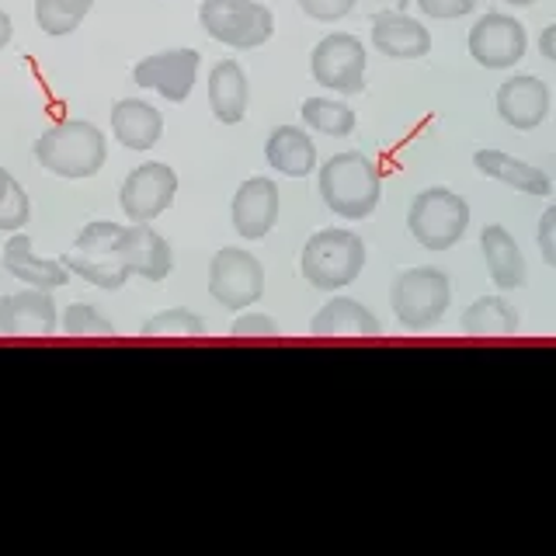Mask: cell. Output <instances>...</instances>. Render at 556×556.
Returning <instances> with one entry per match:
<instances>
[{"label": "cell", "instance_id": "cell-1", "mask_svg": "<svg viewBox=\"0 0 556 556\" xmlns=\"http://www.w3.org/2000/svg\"><path fill=\"white\" fill-rule=\"evenodd\" d=\"M35 161L66 181H84L109 161V139L87 118H63L35 139Z\"/></svg>", "mask_w": 556, "mask_h": 556}, {"label": "cell", "instance_id": "cell-2", "mask_svg": "<svg viewBox=\"0 0 556 556\" xmlns=\"http://www.w3.org/2000/svg\"><path fill=\"white\" fill-rule=\"evenodd\" d=\"M317 185L330 213L352 223L372 216L382 199V174L372 156H365L358 150H344L330 156L320 167Z\"/></svg>", "mask_w": 556, "mask_h": 556}, {"label": "cell", "instance_id": "cell-3", "mask_svg": "<svg viewBox=\"0 0 556 556\" xmlns=\"http://www.w3.org/2000/svg\"><path fill=\"white\" fill-rule=\"evenodd\" d=\"M365 268V240L352 230H317L300 254L303 278L320 292L352 286Z\"/></svg>", "mask_w": 556, "mask_h": 556}, {"label": "cell", "instance_id": "cell-4", "mask_svg": "<svg viewBox=\"0 0 556 556\" xmlns=\"http://www.w3.org/2000/svg\"><path fill=\"white\" fill-rule=\"evenodd\" d=\"M122 230H126V226L112 223V219L87 223L84 230L77 233V240H74V251L60 257L63 265H66V271L84 278L87 286L104 289V292L122 289L132 278L129 268L122 265V257H118Z\"/></svg>", "mask_w": 556, "mask_h": 556}, {"label": "cell", "instance_id": "cell-5", "mask_svg": "<svg viewBox=\"0 0 556 556\" xmlns=\"http://www.w3.org/2000/svg\"><path fill=\"white\" fill-rule=\"evenodd\" d=\"M452 303V282L442 268H407L393 278L390 306L404 330H431Z\"/></svg>", "mask_w": 556, "mask_h": 556}, {"label": "cell", "instance_id": "cell-6", "mask_svg": "<svg viewBox=\"0 0 556 556\" xmlns=\"http://www.w3.org/2000/svg\"><path fill=\"white\" fill-rule=\"evenodd\" d=\"M199 25L213 42L251 52L275 35V14L261 0H202Z\"/></svg>", "mask_w": 556, "mask_h": 556}, {"label": "cell", "instance_id": "cell-7", "mask_svg": "<svg viewBox=\"0 0 556 556\" xmlns=\"http://www.w3.org/2000/svg\"><path fill=\"white\" fill-rule=\"evenodd\" d=\"M407 226L425 251H452L469 226V205L452 188H425L410 202Z\"/></svg>", "mask_w": 556, "mask_h": 556}, {"label": "cell", "instance_id": "cell-8", "mask_svg": "<svg viewBox=\"0 0 556 556\" xmlns=\"http://www.w3.org/2000/svg\"><path fill=\"white\" fill-rule=\"evenodd\" d=\"M365 46L352 31H330L309 52V74L320 87L334 94H362L365 91Z\"/></svg>", "mask_w": 556, "mask_h": 556}, {"label": "cell", "instance_id": "cell-9", "mask_svg": "<svg viewBox=\"0 0 556 556\" xmlns=\"http://www.w3.org/2000/svg\"><path fill=\"white\" fill-rule=\"evenodd\" d=\"M208 295L223 309H248L265 295V265L240 248H223L208 261Z\"/></svg>", "mask_w": 556, "mask_h": 556}, {"label": "cell", "instance_id": "cell-10", "mask_svg": "<svg viewBox=\"0 0 556 556\" xmlns=\"http://www.w3.org/2000/svg\"><path fill=\"white\" fill-rule=\"evenodd\" d=\"M199 66H202L199 49H191V46L164 49V52H153V56H143L132 66V84L143 87V91L161 94L164 101L181 104L195 91Z\"/></svg>", "mask_w": 556, "mask_h": 556}, {"label": "cell", "instance_id": "cell-11", "mask_svg": "<svg viewBox=\"0 0 556 556\" xmlns=\"http://www.w3.org/2000/svg\"><path fill=\"white\" fill-rule=\"evenodd\" d=\"M178 195V174L161 161H147L129 170V178L118 188V205L129 223H153L167 213Z\"/></svg>", "mask_w": 556, "mask_h": 556}, {"label": "cell", "instance_id": "cell-12", "mask_svg": "<svg viewBox=\"0 0 556 556\" xmlns=\"http://www.w3.org/2000/svg\"><path fill=\"white\" fill-rule=\"evenodd\" d=\"M469 56H473L483 70H511L521 63L529 49V35L521 28L518 17L511 14H480V22L469 28Z\"/></svg>", "mask_w": 556, "mask_h": 556}, {"label": "cell", "instance_id": "cell-13", "mask_svg": "<svg viewBox=\"0 0 556 556\" xmlns=\"http://www.w3.org/2000/svg\"><path fill=\"white\" fill-rule=\"evenodd\" d=\"M60 327V309L49 289H31L0 295V334L8 338H49Z\"/></svg>", "mask_w": 556, "mask_h": 556}, {"label": "cell", "instance_id": "cell-14", "mask_svg": "<svg viewBox=\"0 0 556 556\" xmlns=\"http://www.w3.org/2000/svg\"><path fill=\"white\" fill-rule=\"evenodd\" d=\"M278 208H282V199H278V185L271 178H248L237 195L230 202V219L233 230L243 240H261L275 230L278 223Z\"/></svg>", "mask_w": 556, "mask_h": 556}, {"label": "cell", "instance_id": "cell-15", "mask_svg": "<svg viewBox=\"0 0 556 556\" xmlns=\"http://www.w3.org/2000/svg\"><path fill=\"white\" fill-rule=\"evenodd\" d=\"M118 257H122V265L129 268V275L147 278V282H164L174 268L170 243L156 233L150 223H132L122 230Z\"/></svg>", "mask_w": 556, "mask_h": 556}, {"label": "cell", "instance_id": "cell-16", "mask_svg": "<svg viewBox=\"0 0 556 556\" xmlns=\"http://www.w3.org/2000/svg\"><path fill=\"white\" fill-rule=\"evenodd\" d=\"M497 115L521 132L543 126L549 115V87L532 74L508 77L497 87Z\"/></svg>", "mask_w": 556, "mask_h": 556}, {"label": "cell", "instance_id": "cell-17", "mask_svg": "<svg viewBox=\"0 0 556 556\" xmlns=\"http://www.w3.org/2000/svg\"><path fill=\"white\" fill-rule=\"evenodd\" d=\"M0 265H4V271L11 278H17V282H25L31 289H49L56 292L70 282V271L60 257H42L35 254V243L28 233H11L8 243H4V257H0Z\"/></svg>", "mask_w": 556, "mask_h": 556}, {"label": "cell", "instance_id": "cell-18", "mask_svg": "<svg viewBox=\"0 0 556 556\" xmlns=\"http://www.w3.org/2000/svg\"><path fill=\"white\" fill-rule=\"evenodd\" d=\"M372 46L390 60H421L431 52V31L404 11H379L372 17Z\"/></svg>", "mask_w": 556, "mask_h": 556}, {"label": "cell", "instance_id": "cell-19", "mask_svg": "<svg viewBox=\"0 0 556 556\" xmlns=\"http://www.w3.org/2000/svg\"><path fill=\"white\" fill-rule=\"evenodd\" d=\"M313 338H379L382 324L369 306H362L352 295H334L327 300L309 320Z\"/></svg>", "mask_w": 556, "mask_h": 556}, {"label": "cell", "instance_id": "cell-20", "mask_svg": "<svg viewBox=\"0 0 556 556\" xmlns=\"http://www.w3.org/2000/svg\"><path fill=\"white\" fill-rule=\"evenodd\" d=\"M480 251H483V261H486V271H491V282L501 292H515V289L526 286V278H529L526 254H521L518 240L504 230V226H497V223L483 226Z\"/></svg>", "mask_w": 556, "mask_h": 556}, {"label": "cell", "instance_id": "cell-21", "mask_svg": "<svg viewBox=\"0 0 556 556\" xmlns=\"http://www.w3.org/2000/svg\"><path fill=\"white\" fill-rule=\"evenodd\" d=\"M112 132L126 150L147 153L161 143L164 115L143 98H122L112 104Z\"/></svg>", "mask_w": 556, "mask_h": 556}, {"label": "cell", "instance_id": "cell-22", "mask_svg": "<svg viewBox=\"0 0 556 556\" xmlns=\"http://www.w3.org/2000/svg\"><path fill=\"white\" fill-rule=\"evenodd\" d=\"M248 101H251V87L248 74L237 60H219L208 70V109L223 122V126H240L243 115H248Z\"/></svg>", "mask_w": 556, "mask_h": 556}, {"label": "cell", "instance_id": "cell-23", "mask_svg": "<svg viewBox=\"0 0 556 556\" xmlns=\"http://www.w3.org/2000/svg\"><path fill=\"white\" fill-rule=\"evenodd\" d=\"M265 161L286 178H309L317 167V143L303 126H275L265 143Z\"/></svg>", "mask_w": 556, "mask_h": 556}, {"label": "cell", "instance_id": "cell-24", "mask_svg": "<svg viewBox=\"0 0 556 556\" xmlns=\"http://www.w3.org/2000/svg\"><path fill=\"white\" fill-rule=\"evenodd\" d=\"M473 167L480 174H486V178H494L501 185L521 191V195H535V199L553 195V181H549L546 170L518 161V156L504 153V150H477L473 153Z\"/></svg>", "mask_w": 556, "mask_h": 556}, {"label": "cell", "instance_id": "cell-25", "mask_svg": "<svg viewBox=\"0 0 556 556\" xmlns=\"http://www.w3.org/2000/svg\"><path fill=\"white\" fill-rule=\"evenodd\" d=\"M459 324L469 338H511L518 330V309L504 295H480L466 306Z\"/></svg>", "mask_w": 556, "mask_h": 556}, {"label": "cell", "instance_id": "cell-26", "mask_svg": "<svg viewBox=\"0 0 556 556\" xmlns=\"http://www.w3.org/2000/svg\"><path fill=\"white\" fill-rule=\"evenodd\" d=\"M300 115H303V126L320 136L341 139V136H352L355 129V112L338 98H306Z\"/></svg>", "mask_w": 556, "mask_h": 556}, {"label": "cell", "instance_id": "cell-27", "mask_svg": "<svg viewBox=\"0 0 556 556\" xmlns=\"http://www.w3.org/2000/svg\"><path fill=\"white\" fill-rule=\"evenodd\" d=\"M91 8L94 0H35V25L52 39H63V35H74L84 25Z\"/></svg>", "mask_w": 556, "mask_h": 556}, {"label": "cell", "instance_id": "cell-28", "mask_svg": "<svg viewBox=\"0 0 556 556\" xmlns=\"http://www.w3.org/2000/svg\"><path fill=\"white\" fill-rule=\"evenodd\" d=\"M143 338H205L208 334V324L191 313L185 306H174V309H161L156 317H150L143 327H139Z\"/></svg>", "mask_w": 556, "mask_h": 556}, {"label": "cell", "instance_id": "cell-29", "mask_svg": "<svg viewBox=\"0 0 556 556\" xmlns=\"http://www.w3.org/2000/svg\"><path fill=\"white\" fill-rule=\"evenodd\" d=\"M60 327L70 338H112L115 334L112 320L104 317V313H98L91 303H70L60 317Z\"/></svg>", "mask_w": 556, "mask_h": 556}, {"label": "cell", "instance_id": "cell-30", "mask_svg": "<svg viewBox=\"0 0 556 556\" xmlns=\"http://www.w3.org/2000/svg\"><path fill=\"white\" fill-rule=\"evenodd\" d=\"M28 219H31L28 191L11 178L8 195H4V202H0V230H4V233H17V230H25Z\"/></svg>", "mask_w": 556, "mask_h": 556}, {"label": "cell", "instance_id": "cell-31", "mask_svg": "<svg viewBox=\"0 0 556 556\" xmlns=\"http://www.w3.org/2000/svg\"><path fill=\"white\" fill-rule=\"evenodd\" d=\"M300 8L306 17H313V22L334 25L358 8V0H300Z\"/></svg>", "mask_w": 556, "mask_h": 556}, {"label": "cell", "instance_id": "cell-32", "mask_svg": "<svg viewBox=\"0 0 556 556\" xmlns=\"http://www.w3.org/2000/svg\"><path fill=\"white\" fill-rule=\"evenodd\" d=\"M417 11L434 17V22H456L477 11V0H417Z\"/></svg>", "mask_w": 556, "mask_h": 556}, {"label": "cell", "instance_id": "cell-33", "mask_svg": "<svg viewBox=\"0 0 556 556\" xmlns=\"http://www.w3.org/2000/svg\"><path fill=\"white\" fill-rule=\"evenodd\" d=\"M233 338H278V324L268 313H240L230 327Z\"/></svg>", "mask_w": 556, "mask_h": 556}, {"label": "cell", "instance_id": "cell-34", "mask_svg": "<svg viewBox=\"0 0 556 556\" xmlns=\"http://www.w3.org/2000/svg\"><path fill=\"white\" fill-rule=\"evenodd\" d=\"M535 243L543 251V261L549 268H556V205H549L543 219H539V230H535Z\"/></svg>", "mask_w": 556, "mask_h": 556}, {"label": "cell", "instance_id": "cell-35", "mask_svg": "<svg viewBox=\"0 0 556 556\" xmlns=\"http://www.w3.org/2000/svg\"><path fill=\"white\" fill-rule=\"evenodd\" d=\"M539 52H543L549 63H556V22L549 28H543V35H539Z\"/></svg>", "mask_w": 556, "mask_h": 556}, {"label": "cell", "instance_id": "cell-36", "mask_svg": "<svg viewBox=\"0 0 556 556\" xmlns=\"http://www.w3.org/2000/svg\"><path fill=\"white\" fill-rule=\"evenodd\" d=\"M11 35H14V22H11V14L8 11H0V49H4L11 42Z\"/></svg>", "mask_w": 556, "mask_h": 556}, {"label": "cell", "instance_id": "cell-37", "mask_svg": "<svg viewBox=\"0 0 556 556\" xmlns=\"http://www.w3.org/2000/svg\"><path fill=\"white\" fill-rule=\"evenodd\" d=\"M8 185H11V174H8V167H0V202L8 195Z\"/></svg>", "mask_w": 556, "mask_h": 556}, {"label": "cell", "instance_id": "cell-38", "mask_svg": "<svg viewBox=\"0 0 556 556\" xmlns=\"http://www.w3.org/2000/svg\"><path fill=\"white\" fill-rule=\"evenodd\" d=\"M504 4H511V8H532V4H539V0H504Z\"/></svg>", "mask_w": 556, "mask_h": 556}]
</instances>
